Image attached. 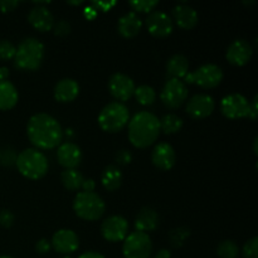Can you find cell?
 <instances>
[{
	"instance_id": "30",
	"label": "cell",
	"mask_w": 258,
	"mask_h": 258,
	"mask_svg": "<svg viewBox=\"0 0 258 258\" xmlns=\"http://www.w3.org/2000/svg\"><path fill=\"white\" fill-rule=\"evenodd\" d=\"M217 254L221 258H238L239 247L236 242L226 239L217 246Z\"/></svg>"
},
{
	"instance_id": "6",
	"label": "cell",
	"mask_w": 258,
	"mask_h": 258,
	"mask_svg": "<svg viewBox=\"0 0 258 258\" xmlns=\"http://www.w3.org/2000/svg\"><path fill=\"white\" fill-rule=\"evenodd\" d=\"M128 108L121 102L107 103L98 115V125L106 133H118L128 122Z\"/></svg>"
},
{
	"instance_id": "43",
	"label": "cell",
	"mask_w": 258,
	"mask_h": 258,
	"mask_svg": "<svg viewBox=\"0 0 258 258\" xmlns=\"http://www.w3.org/2000/svg\"><path fill=\"white\" fill-rule=\"evenodd\" d=\"M92 5L96 8V9H100V10H103V12H107V10H110L111 7L116 5V2H111V3L95 2Z\"/></svg>"
},
{
	"instance_id": "2",
	"label": "cell",
	"mask_w": 258,
	"mask_h": 258,
	"mask_svg": "<svg viewBox=\"0 0 258 258\" xmlns=\"http://www.w3.org/2000/svg\"><path fill=\"white\" fill-rule=\"evenodd\" d=\"M128 140L136 149L153 145L160 135V122L154 113L141 111L128 120Z\"/></svg>"
},
{
	"instance_id": "24",
	"label": "cell",
	"mask_w": 258,
	"mask_h": 258,
	"mask_svg": "<svg viewBox=\"0 0 258 258\" xmlns=\"http://www.w3.org/2000/svg\"><path fill=\"white\" fill-rule=\"evenodd\" d=\"M18 91L9 81H0V110L8 111L15 107L18 103Z\"/></svg>"
},
{
	"instance_id": "49",
	"label": "cell",
	"mask_w": 258,
	"mask_h": 258,
	"mask_svg": "<svg viewBox=\"0 0 258 258\" xmlns=\"http://www.w3.org/2000/svg\"><path fill=\"white\" fill-rule=\"evenodd\" d=\"M67 4H70V5H81V4H83V2H82V0H78V2H67Z\"/></svg>"
},
{
	"instance_id": "48",
	"label": "cell",
	"mask_w": 258,
	"mask_h": 258,
	"mask_svg": "<svg viewBox=\"0 0 258 258\" xmlns=\"http://www.w3.org/2000/svg\"><path fill=\"white\" fill-rule=\"evenodd\" d=\"M257 145H258V138L256 136V138H254V140H253V153H254V155H258Z\"/></svg>"
},
{
	"instance_id": "42",
	"label": "cell",
	"mask_w": 258,
	"mask_h": 258,
	"mask_svg": "<svg viewBox=\"0 0 258 258\" xmlns=\"http://www.w3.org/2000/svg\"><path fill=\"white\" fill-rule=\"evenodd\" d=\"M95 188H96V183L93 179H85L82 183V186H81V189H82L83 191H88V193L95 190Z\"/></svg>"
},
{
	"instance_id": "50",
	"label": "cell",
	"mask_w": 258,
	"mask_h": 258,
	"mask_svg": "<svg viewBox=\"0 0 258 258\" xmlns=\"http://www.w3.org/2000/svg\"><path fill=\"white\" fill-rule=\"evenodd\" d=\"M254 3H256V2H253V0H252V2H244V4L249 5V4H254Z\"/></svg>"
},
{
	"instance_id": "15",
	"label": "cell",
	"mask_w": 258,
	"mask_h": 258,
	"mask_svg": "<svg viewBox=\"0 0 258 258\" xmlns=\"http://www.w3.org/2000/svg\"><path fill=\"white\" fill-rule=\"evenodd\" d=\"M50 246L57 253L68 256L77 251L80 247V239L77 234L71 229H59L53 234Z\"/></svg>"
},
{
	"instance_id": "18",
	"label": "cell",
	"mask_w": 258,
	"mask_h": 258,
	"mask_svg": "<svg viewBox=\"0 0 258 258\" xmlns=\"http://www.w3.org/2000/svg\"><path fill=\"white\" fill-rule=\"evenodd\" d=\"M151 161L154 166L158 168L159 170L168 171L174 168L176 161L175 150L173 146L168 143H160L154 148L151 153Z\"/></svg>"
},
{
	"instance_id": "41",
	"label": "cell",
	"mask_w": 258,
	"mask_h": 258,
	"mask_svg": "<svg viewBox=\"0 0 258 258\" xmlns=\"http://www.w3.org/2000/svg\"><path fill=\"white\" fill-rule=\"evenodd\" d=\"M258 96L256 95L252 100V102H249V110H248V118H251L252 121H256L258 117Z\"/></svg>"
},
{
	"instance_id": "27",
	"label": "cell",
	"mask_w": 258,
	"mask_h": 258,
	"mask_svg": "<svg viewBox=\"0 0 258 258\" xmlns=\"http://www.w3.org/2000/svg\"><path fill=\"white\" fill-rule=\"evenodd\" d=\"M83 180H85V178L82 176V174L76 170V169L64 170L60 174V181H62L63 186L70 191L80 190Z\"/></svg>"
},
{
	"instance_id": "1",
	"label": "cell",
	"mask_w": 258,
	"mask_h": 258,
	"mask_svg": "<svg viewBox=\"0 0 258 258\" xmlns=\"http://www.w3.org/2000/svg\"><path fill=\"white\" fill-rule=\"evenodd\" d=\"M27 135L30 143L40 150H50L62 144L63 130L60 123L48 113H35L29 118Z\"/></svg>"
},
{
	"instance_id": "8",
	"label": "cell",
	"mask_w": 258,
	"mask_h": 258,
	"mask_svg": "<svg viewBox=\"0 0 258 258\" xmlns=\"http://www.w3.org/2000/svg\"><path fill=\"white\" fill-rule=\"evenodd\" d=\"M153 252L150 236L143 232H133L123 239L122 253L125 258H149Z\"/></svg>"
},
{
	"instance_id": "23",
	"label": "cell",
	"mask_w": 258,
	"mask_h": 258,
	"mask_svg": "<svg viewBox=\"0 0 258 258\" xmlns=\"http://www.w3.org/2000/svg\"><path fill=\"white\" fill-rule=\"evenodd\" d=\"M159 224V216L156 211L153 208H145L140 209L135 219V228L138 232H143V233H148V232H153L158 228Z\"/></svg>"
},
{
	"instance_id": "9",
	"label": "cell",
	"mask_w": 258,
	"mask_h": 258,
	"mask_svg": "<svg viewBox=\"0 0 258 258\" xmlns=\"http://www.w3.org/2000/svg\"><path fill=\"white\" fill-rule=\"evenodd\" d=\"M188 98V87L185 83L176 78H169L160 93V100L165 107L176 110Z\"/></svg>"
},
{
	"instance_id": "22",
	"label": "cell",
	"mask_w": 258,
	"mask_h": 258,
	"mask_svg": "<svg viewBox=\"0 0 258 258\" xmlns=\"http://www.w3.org/2000/svg\"><path fill=\"white\" fill-rule=\"evenodd\" d=\"M80 93V85L72 78H63L55 85L54 98L58 102H72Z\"/></svg>"
},
{
	"instance_id": "40",
	"label": "cell",
	"mask_w": 258,
	"mask_h": 258,
	"mask_svg": "<svg viewBox=\"0 0 258 258\" xmlns=\"http://www.w3.org/2000/svg\"><path fill=\"white\" fill-rule=\"evenodd\" d=\"M52 246H50V242L48 239L42 238L35 243V251L39 254H45L50 251Z\"/></svg>"
},
{
	"instance_id": "31",
	"label": "cell",
	"mask_w": 258,
	"mask_h": 258,
	"mask_svg": "<svg viewBox=\"0 0 258 258\" xmlns=\"http://www.w3.org/2000/svg\"><path fill=\"white\" fill-rule=\"evenodd\" d=\"M134 13H151L154 8L158 7V0H134L128 3Z\"/></svg>"
},
{
	"instance_id": "45",
	"label": "cell",
	"mask_w": 258,
	"mask_h": 258,
	"mask_svg": "<svg viewBox=\"0 0 258 258\" xmlns=\"http://www.w3.org/2000/svg\"><path fill=\"white\" fill-rule=\"evenodd\" d=\"M78 258H106L103 254L98 253V252H93V251H88V252H85V253L81 254Z\"/></svg>"
},
{
	"instance_id": "14",
	"label": "cell",
	"mask_w": 258,
	"mask_h": 258,
	"mask_svg": "<svg viewBox=\"0 0 258 258\" xmlns=\"http://www.w3.org/2000/svg\"><path fill=\"white\" fill-rule=\"evenodd\" d=\"M216 102L212 96L206 93H199L191 97L186 105V113L194 120H202L213 113Z\"/></svg>"
},
{
	"instance_id": "7",
	"label": "cell",
	"mask_w": 258,
	"mask_h": 258,
	"mask_svg": "<svg viewBox=\"0 0 258 258\" xmlns=\"http://www.w3.org/2000/svg\"><path fill=\"white\" fill-rule=\"evenodd\" d=\"M186 83H193L202 88H216L223 80V71L217 64H203L194 72L188 73L184 77Z\"/></svg>"
},
{
	"instance_id": "13",
	"label": "cell",
	"mask_w": 258,
	"mask_h": 258,
	"mask_svg": "<svg viewBox=\"0 0 258 258\" xmlns=\"http://www.w3.org/2000/svg\"><path fill=\"white\" fill-rule=\"evenodd\" d=\"M135 83L123 73H113L108 80V91L117 101L130 100L135 92Z\"/></svg>"
},
{
	"instance_id": "12",
	"label": "cell",
	"mask_w": 258,
	"mask_h": 258,
	"mask_svg": "<svg viewBox=\"0 0 258 258\" xmlns=\"http://www.w3.org/2000/svg\"><path fill=\"white\" fill-rule=\"evenodd\" d=\"M145 25L149 33L155 38H166L173 33L174 24L171 18L166 13L151 12L145 20Z\"/></svg>"
},
{
	"instance_id": "47",
	"label": "cell",
	"mask_w": 258,
	"mask_h": 258,
	"mask_svg": "<svg viewBox=\"0 0 258 258\" xmlns=\"http://www.w3.org/2000/svg\"><path fill=\"white\" fill-rule=\"evenodd\" d=\"M9 70L7 67H0V81H8Z\"/></svg>"
},
{
	"instance_id": "36",
	"label": "cell",
	"mask_w": 258,
	"mask_h": 258,
	"mask_svg": "<svg viewBox=\"0 0 258 258\" xmlns=\"http://www.w3.org/2000/svg\"><path fill=\"white\" fill-rule=\"evenodd\" d=\"M53 30H54V34L58 35V37H66L71 33V24L67 20H59V22L54 23Z\"/></svg>"
},
{
	"instance_id": "21",
	"label": "cell",
	"mask_w": 258,
	"mask_h": 258,
	"mask_svg": "<svg viewBox=\"0 0 258 258\" xmlns=\"http://www.w3.org/2000/svg\"><path fill=\"white\" fill-rule=\"evenodd\" d=\"M141 28H143V20L134 12L126 13L118 19L117 30L121 37L126 38V39L135 38L140 33Z\"/></svg>"
},
{
	"instance_id": "46",
	"label": "cell",
	"mask_w": 258,
	"mask_h": 258,
	"mask_svg": "<svg viewBox=\"0 0 258 258\" xmlns=\"http://www.w3.org/2000/svg\"><path fill=\"white\" fill-rule=\"evenodd\" d=\"M154 258H171V253L168 249H160V251L156 252Z\"/></svg>"
},
{
	"instance_id": "5",
	"label": "cell",
	"mask_w": 258,
	"mask_h": 258,
	"mask_svg": "<svg viewBox=\"0 0 258 258\" xmlns=\"http://www.w3.org/2000/svg\"><path fill=\"white\" fill-rule=\"evenodd\" d=\"M73 209L81 219L93 222L105 214L106 206L103 199L95 191H80L73 202Z\"/></svg>"
},
{
	"instance_id": "26",
	"label": "cell",
	"mask_w": 258,
	"mask_h": 258,
	"mask_svg": "<svg viewBox=\"0 0 258 258\" xmlns=\"http://www.w3.org/2000/svg\"><path fill=\"white\" fill-rule=\"evenodd\" d=\"M102 181L103 188L107 191H115L121 186L123 181V175L121 173L120 168L117 165H108L102 173Z\"/></svg>"
},
{
	"instance_id": "20",
	"label": "cell",
	"mask_w": 258,
	"mask_h": 258,
	"mask_svg": "<svg viewBox=\"0 0 258 258\" xmlns=\"http://www.w3.org/2000/svg\"><path fill=\"white\" fill-rule=\"evenodd\" d=\"M173 18L180 29L190 30L198 24V13L186 4H178L173 8Z\"/></svg>"
},
{
	"instance_id": "37",
	"label": "cell",
	"mask_w": 258,
	"mask_h": 258,
	"mask_svg": "<svg viewBox=\"0 0 258 258\" xmlns=\"http://www.w3.org/2000/svg\"><path fill=\"white\" fill-rule=\"evenodd\" d=\"M14 223V214L8 209L0 211V226L4 228H10Z\"/></svg>"
},
{
	"instance_id": "10",
	"label": "cell",
	"mask_w": 258,
	"mask_h": 258,
	"mask_svg": "<svg viewBox=\"0 0 258 258\" xmlns=\"http://www.w3.org/2000/svg\"><path fill=\"white\" fill-rule=\"evenodd\" d=\"M249 102L241 93H232L223 97L221 102V112L229 120L248 117Z\"/></svg>"
},
{
	"instance_id": "17",
	"label": "cell",
	"mask_w": 258,
	"mask_h": 258,
	"mask_svg": "<svg viewBox=\"0 0 258 258\" xmlns=\"http://www.w3.org/2000/svg\"><path fill=\"white\" fill-rule=\"evenodd\" d=\"M82 151L73 143H63L57 149V160L66 170L76 169L82 163Z\"/></svg>"
},
{
	"instance_id": "53",
	"label": "cell",
	"mask_w": 258,
	"mask_h": 258,
	"mask_svg": "<svg viewBox=\"0 0 258 258\" xmlns=\"http://www.w3.org/2000/svg\"><path fill=\"white\" fill-rule=\"evenodd\" d=\"M0 153H2V151H0Z\"/></svg>"
},
{
	"instance_id": "38",
	"label": "cell",
	"mask_w": 258,
	"mask_h": 258,
	"mask_svg": "<svg viewBox=\"0 0 258 258\" xmlns=\"http://www.w3.org/2000/svg\"><path fill=\"white\" fill-rule=\"evenodd\" d=\"M133 161V155H131V153L128 150H120L117 151V154H116V163H117V165H128V164Z\"/></svg>"
},
{
	"instance_id": "32",
	"label": "cell",
	"mask_w": 258,
	"mask_h": 258,
	"mask_svg": "<svg viewBox=\"0 0 258 258\" xmlns=\"http://www.w3.org/2000/svg\"><path fill=\"white\" fill-rule=\"evenodd\" d=\"M17 48L12 42L7 39H0V60L14 59Z\"/></svg>"
},
{
	"instance_id": "35",
	"label": "cell",
	"mask_w": 258,
	"mask_h": 258,
	"mask_svg": "<svg viewBox=\"0 0 258 258\" xmlns=\"http://www.w3.org/2000/svg\"><path fill=\"white\" fill-rule=\"evenodd\" d=\"M15 161H17V154L12 149H7L4 153H0V163L4 166L15 165Z\"/></svg>"
},
{
	"instance_id": "39",
	"label": "cell",
	"mask_w": 258,
	"mask_h": 258,
	"mask_svg": "<svg viewBox=\"0 0 258 258\" xmlns=\"http://www.w3.org/2000/svg\"><path fill=\"white\" fill-rule=\"evenodd\" d=\"M20 3L18 0H0V12L9 13L13 12Z\"/></svg>"
},
{
	"instance_id": "33",
	"label": "cell",
	"mask_w": 258,
	"mask_h": 258,
	"mask_svg": "<svg viewBox=\"0 0 258 258\" xmlns=\"http://www.w3.org/2000/svg\"><path fill=\"white\" fill-rule=\"evenodd\" d=\"M190 236V232L186 228H176L171 231L170 233V242L174 247L183 246L185 239Z\"/></svg>"
},
{
	"instance_id": "16",
	"label": "cell",
	"mask_w": 258,
	"mask_h": 258,
	"mask_svg": "<svg viewBox=\"0 0 258 258\" xmlns=\"http://www.w3.org/2000/svg\"><path fill=\"white\" fill-rule=\"evenodd\" d=\"M253 55V48L247 40L236 39L231 43L226 53V58L232 66L243 67L251 60Z\"/></svg>"
},
{
	"instance_id": "28",
	"label": "cell",
	"mask_w": 258,
	"mask_h": 258,
	"mask_svg": "<svg viewBox=\"0 0 258 258\" xmlns=\"http://www.w3.org/2000/svg\"><path fill=\"white\" fill-rule=\"evenodd\" d=\"M159 122H160V131H163L165 135L179 133L183 127V120L174 113H168L161 120H159Z\"/></svg>"
},
{
	"instance_id": "34",
	"label": "cell",
	"mask_w": 258,
	"mask_h": 258,
	"mask_svg": "<svg viewBox=\"0 0 258 258\" xmlns=\"http://www.w3.org/2000/svg\"><path fill=\"white\" fill-rule=\"evenodd\" d=\"M244 258H258V238L253 237V238L248 239L244 243L243 249H242Z\"/></svg>"
},
{
	"instance_id": "19",
	"label": "cell",
	"mask_w": 258,
	"mask_h": 258,
	"mask_svg": "<svg viewBox=\"0 0 258 258\" xmlns=\"http://www.w3.org/2000/svg\"><path fill=\"white\" fill-rule=\"evenodd\" d=\"M28 22L39 32H49L54 27V17L47 7L35 5L28 13Z\"/></svg>"
},
{
	"instance_id": "51",
	"label": "cell",
	"mask_w": 258,
	"mask_h": 258,
	"mask_svg": "<svg viewBox=\"0 0 258 258\" xmlns=\"http://www.w3.org/2000/svg\"><path fill=\"white\" fill-rule=\"evenodd\" d=\"M0 258H13V257H10V256H0Z\"/></svg>"
},
{
	"instance_id": "11",
	"label": "cell",
	"mask_w": 258,
	"mask_h": 258,
	"mask_svg": "<svg viewBox=\"0 0 258 258\" xmlns=\"http://www.w3.org/2000/svg\"><path fill=\"white\" fill-rule=\"evenodd\" d=\"M128 223L123 217L111 216L101 224V234L108 242H121L127 237Z\"/></svg>"
},
{
	"instance_id": "44",
	"label": "cell",
	"mask_w": 258,
	"mask_h": 258,
	"mask_svg": "<svg viewBox=\"0 0 258 258\" xmlns=\"http://www.w3.org/2000/svg\"><path fill=\"white\" fill-rule=\"evenodd\" d=\"M85 15H86V18H87V19H93V18L97 15V9H96L93 5H92V7H87L85 9Z\"/></svg>"
},
{
	"instance_id": "52",
	"label": "cell",
	"mask_w": 258,
	"mask_h": 258,
	"mask_svg": "<svg viewBox=\"0 0 258 258\" xmlns=\"http://www.w3.org/2000/svg\"><path fill=\"white\" fill-rule=\"evenodd\" d=\"M62 258H71L70 256H64V257H62Z\"/></svg>"
},
{
	"instance_id": "25",
	"label": "cell",
	"mask_w": 258,
	"mask_h": 258,
	"mask_svg": "<svg viewBox=\"0 0 258 258\" xmlns=\"http://www.w3.org/2000/svg\"><path fill=\"white\" fill-rule=\"evenodd\" d=\"M189 62L188 58L184 57L183 54H174L171 55L166 63V72L170 78H176L180 80L188 75Z\"/></svg>"
},
{
	"instance_id": "29",
	"label": "cell",
	"mask_w": 258,
	"mask_h": 258,
	"mask_svg": "<svg viewBox=\"0 0 258 258\" xmlns=\"http://www.w3.org/2000/svg\"><path fill=\"white\" fill-rule=\"evenodd\" d=\"M136 101L143 106H150L155 102L156 100V92L151 86L148 85H141L135 88L134 92Z\"/></svg>"
},
{
	"instance_id": "4",
	"label": "cell",
	"mask_w": 258,
	"mask_h": 258,
	"mask_svg": "<svg viewBox=\"0 0 258 258\" xmlns=\"http://www.w3.org/2000/svg\"><path fill=\"white\" fill-rule=\"evenodd\" d=\"M17 169L23 176L30 180L42 179L48 171V160L42 151L37 149H25L17 155Z\"/></svg>"
},
{
	"instance_id": "3",
	"label": "cell",
	"mask_w": 258,
	"mask_h": 258,
	"mask_svg": "<svg viewBox=\"0 0 258 258\" xmlns=\"http://www.w3.org/2000/svg\"><path fill=\"white\" fill-rule=\"evenodd\" d=\"M44 59V45L35 38H25L17 47L14 64L23 71H37Z\"/></svg>"
}]
</instances>
